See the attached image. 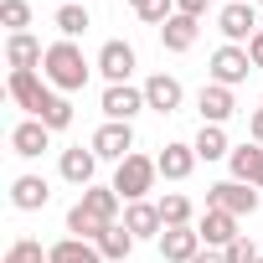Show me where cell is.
Instances as JSON below:
<instances>
[{
	"mask_svg": "<svg viewBox=\"0 0 263 263\" xmlns=\"http://www.w3.org/2000/svg\"><path fill=\"white\" fill-rule=\"evenodd\" d=\"M124 227L135 232L140 242H145V237L160 242V232H165V222H160V201H129V206H124Z\"/></svg>",
	"mask_w": 263,
	"mask_h": 263,
	"instance_id": "cell-18",
	"label": "cell"
},
{
	"mask_svg": "<svg viewBox=\"0 0 263 263\" xmlns=\"http://www.w3.org/2000/svg\"><path fill=\"white\" fill-rule=\"evenodd\" d=\"M103 227H114V222H98L83 201H72L67 206V237H83V242H98L103 237Z\"/></svg>",
	"mask_w": 263,
	"mask_h": 263,
	"instance_id": "cell-27",
	"label": "cell"
},
{
	"mask_svg": "<svg viewBox=\"0 0 263 263\" xmlns=\"http://www.w3.org/2000/svg\"><path fill=\"white\" fill-rule=\"evenodd\" d=\"M42 57H47V47H42L31 31L6 36V67H11V72H31V67H42Z\"/></svg>",
	"mask_w": 263,
	"mask_h": 263,
	"instance_id": "cell-19",
	"label": "cell"
},
{
	"mask_svg": "<svg viewBox=\"0 0 263 263\" xmlns=\"http://www.w3.org/2000/svg\"><path fill=\"white\" fill-rule=\"evenodd\" d=\"M57 176H62L67 186L88 191V186H98V181H93V176H98V155H93V150H83V145H72V150H62V155H57Z\"/></svg>",
	"mask_w": 263,
	"mask_h": 263,
	"instance_id": "cell-10",
	"label": "cell"
},
{
	"mask_svg": "<svg viewBox=\"0 0 263 263\" xmlns=\"http://www.w3.org/2000/svg\"><path fill=\"white\" fill-rule=\"evenodd\" d=\"M196 36H201V21H191V16H181V11L160 26V47H165V52H176V57H181V52H191V47H196Z\"/></svg>",
	"mask_w": 263,
	"mask_h": 263,
	"instance_id": "cell-20",
	"label": "cell"
},
{
	"mask_svg": "<svg viewBox=\"0 0 263 263\" xmlns=\"http://www.w3.org/2000/svg\"><path fill=\"white\" fill-rule=\"evenodd\" d=\"M6 93L16 98V108H26V119H42V114L62 98V93H57L36 67H31V72H11V78H6Z\"/></svg>",
	"mask_w": 263,
	"mask_h": 263,
	"instance_id": "cell-3",
	"label": "cell"
},
{
	"mask_svg": "<svg viewBox=\"0 0 263 263\" xmlns=\"http://www.w3.org/2000/svg\"><path fill=\"white\" fill-rule=\"evenodd\" d=\"M47 263H103L98 242H83V237H57L47 248Z\"/></svg>",
	"mask_w": 263,
	"mask_h": 263,
	"instance_id": "cell-22",
	"label": "cell"
},
{
	"mask_svg": "<svg viewBox=\"0 0 263 263\" xmlns=\"http://www.w3.org/2000/svg\"><path fill=\"white\" fill-rule=\"evenodd\" d=\"M47 201H52V181H47V176L26 171V176L11 181V206H16V212H42Z\"/></svg>",
	"mask_w": 263,
	"mask_h": 263,
	"instance_id": "cell-14",
	"label": "cell"
},
{
	"mask_svg": "<svg viewBox=\"0 0 263 263\" xmlns=\"http://www.w3.org/2000/svg\"><path fill=\"white\" fill-rule=\"evenodd\" d=\"M160 222H165V227H196L191 196H186V191H165V196H160Z\"/></svg>",
	"mask_w": 263,
	"mask_h": 263,
	"instance_id": "cell-26",
	"label": "cell"
},
{
	"mask_svg": "<svg viewBox=\"0 0 263 263\" xmlns=\"http://www.w3.org/2000/svg\"><path fill=\"white\" fill-rule=\"evenodd\" d=\"M72 119H78V108H72V98H67V93H62V98H57V103H52V108L42 114V124L52 129V135H62V129H67Z\"/></svg>",
	"mask_w": 263,
	"mask_h": 263,
	"instance_id": "cell-31",
	"label": "cell"
},
{
	"mask_svg": "<svg viewBox=\"0 0 263 263\" xmlns=\"http://www.w3.org/2000/svg\"><path fill=\"white\" fill-rule=\"evenodd\" d=\"M88 72H98L88 57H83V47L78 42H52L47 47V57H42V78L57 88V93H78V88H88Z\"/></svg>",
	"mask_w": 263,
	"mask_h": 263,
	"instance_id": "cell-1",
	"label": "cell"
},
{
	"mask_svg": "<svg viewBox=\"0 0 263 263\" xmlns=\"http://www.w3.org/2000/svg\"><path fill=\"white\" fill-rule=\"evenodd\" d=\"M258 6H263V0H258Z\"/></svg>",
	"mask_w": 263,
	"mask_h": 263,
	"instance_id": "cell-42",
	"label": "cell"
},
{
	"mask_svg": "<svg viewBox=\"0 0 263 263\" xmlns=\"http://www.w3.org/2000/svg\"><path fill=\"white\" fill-rule=\"evenodd\" d=\"M258 186H248V181H217V186H206V206H217V212H232V217H253L258 212Z\"/></svg>",
	"mask_w": 263,
	"mask_h": 263,
	"instance_id": "cell-5",
	"label": "cell"
},
{
	"mask_svg": "<svg viewBox=\"0 0 263 263\" xmlns=\"http://www.w3.org/2000/svg\"><path fill=\"white\" fill-rule=\"evenodd\" d=\"M248 57H253V67H263V31L248 42Z\"/></svg>",
	"mask_w": 263,
	"mask_h": 263,
	"instance_id": "cell-36",
	"label": "cell"
},
{
	"mask_svg": "<svg viewBox=\"0 0 263 263\" xmlns=\"http://www.w3.org/2000/svg\"><path fill=\"white\" fill-rule=\"evenodd\" d=\"M0 263H47V248L36 242V237H16L11 248H6V258Z\"/></svg>",
	"mask_w": 263,
	"mask_h": 263,
	"instance_id": "cell-30",
	"label": "cell"
},
{
	"mask_svg": "<svg viewBox=\"0 0 263 263\" xmlns=\"http://www.w3.org/2000/svg\"><path fill=\"white\" fill-rule=\"evenodd\" d=\"M196 114H201V124H227V119L237 114V93L222 88V83H201V93H196Z\"/></svg>",
	"mask_w": 263,
	"mask_h": 263,
	"instance_id": "cell-11",
	"label": "cell"
},
{
	"mask_svg": "<svg viewBox=\"0 0 263 263\" xmlns=\"http://www.w3.org/2000/svg\"><path fill=\"white\" fill-rule=\"evenodd\" d=\"M78 201H83L98 222H119V212H124V196H119L114 186H88V191H78Z\"/></svg>",
	"mask_w": 263,
	"mask_h": 263,
	"instance_id": "cell-21",
	"label": "cell"
},
{
	"mask_svg": "<svg viewBox=\"0 0 263 263\" xmlns=\"http://www.w3.org/2000/svg\"><path fill=\"white\" fill-rule=\"evenodd\" d=\"M98 108H103V119H114V124H135V114H145L150 103H145V88H135V83H114V88H103Z\"/></svg>",
	"mask_w": 263,
	"mask_h": 263,
	"instance_id": "cell-9",
	"label": "cell"
},
{
	"mask_svg": "<svg viewBox=\"0 0 263 263\" xmlns=\"http://www.w3.org/2000/svg\"><path fill=\"white\" fill-rule=\"evenodd\" d=\"M191 263H227V258H222V248H201Z\"/></svg>",
	"mask_w": 263,
	"mask_h": 263,
	"instance_id": "cell-37",
	"label": "cell"
},
{
	"mask_svg": "<svg viewBox=\"0 0 263 263\" xmlns=\"http://www.w3.org/2000/svg\"><path fill=\"white\" fill-rule=\"evenodd\" d=\"M135 232H129L124 222H114V227H103V237H98V253H103V263H124L129 253H135Z\"/></svg>",
	"mask_w": 263,
	"mask_h": 263,
	"instance_id": "cell-24",
	"label": "cell"
},
{
	"mask_svg": "<svg viewBox=\"0 0 263 263\" xmlns=\"http://www.w3.org/2000/svg\"><path fill=\"white\" fill-rule=\"evenodd\" d=\"M57 6H83V0H57Z\"/></svg>",
	"mask_w": 263,
	"mask_h": 263,
	"instance_id": "cell-40",
	"label": "cell"
},
{
	"mask_svg": "<svg viewBox=\"0 0 263 263\" xmlns=\"http://www.w3.org/2000/svg\"><path fill=\"white\" fill-rule=\"evenodd\" d=\"M93 67L103 72V83L114 88V83H129V78H135V67H140V52L135 47H129V42H103L98 47V57H93Z\"/></svg>",
	"mask_w": 263,
	"mask_h": 263,
	"instance_id": "cell-8",
	"label": "cell"
},
{
	"mask_svg": "<svg viewBox=\"0 0 263 263\" xmlns=\"http://www.w3.org/2000/svg\"><path fill=\"white\" fill-rule=\"evenodd\" d=\"M206 83H222V88H242L248 83V72H253V57H248V47H232V42H222L217 52H212V62H206Z\"/></svg>",
	"mask_w": 263,
	"mask_h": 263,
	"instance_id": "cell-4",
	"label": "cell"
},
{
	"mask_svg": "<svg viewBox=\"0 0 263 263\" xmlns=\"http://www.w3.org/2000/svg\"><path fill=\"white\" fill-rule=\"evenodd\" d=\"M145 103H150L155 114H181V103H186V88H181V78H171V72H155V78H145Z\"/></svg>",
	"mask_w": 263,
	"mask_h": 263,
	"instance_id": "cell-13",
	"label": "cell"
},
{
	"mask_svg": "<svg viewBox=\"0 0 263 263\" xmlns=\"http://www.w3.org/2000/svg\"><path fill=\"white\" fill-rule=\"evenodd\" d=\"M258 263H263V258H258Z\"/></svg>",
	"mask_w": 263,
	"mask_h": 263,
	"instance_id": "cell-44",
	"label": "cell"
},
{
	"mask_svg": "<svg viewBox=\"0 0 263 263\" xmlns=\"http://www.w3.org/2000/svg\"><path fill=\"white\" fill-rule=\"evenodd\" d=\"M227 6H242V0H227Z\"/></svg>",
	"mask_w": 263,
	"mask_h": 263,
	"instance_id": "cell-41",
	"label": "cell"
},
{
	"mask_svg": "<svg viewBox=\"0 0 263 263\" xmlns=\"http://www.w3.org/2000/svg\"><path fill=\"white\" fill-rule=\"evenodd\" d=\"M258 165H263V145H232V155H227V171H232V181H248L253 186V176H258Z\"/></svg>",
	"mask_w": 263,
	"mask_h": 263,
	"instance_id": "cell-28",
	"label": "cell"
},
{
	"mask_svg": "<svg viewBox=\"0 0 263 263\" xmlns=\"http://www.w3.org/2000/svg\"><path fill=\"white\" fill-rule=\"evenodd\" d=\"M237 222H242V217L206 206V212L196 217V232H201V242H206V248H227V242H237V237H242V232H237Z\"/></svg>",
	"mask_w": 263,
	"mask_h": 263,
	"instance_id": "cell-15",
	"label": "cell"
},
{
	"mask_svg": "<svg viewBox=\"0 0 263 263\" xmlns=\"http://www.w3.org/2000/svg\"><path fill=\"white\" fill-rule=\"evenodd\" d=\"M191 145H196V160H206V165H212V160H227V155H232V145H227V129H222V124H201Z\"/></svg>",
	"mask_w": 263,
	"mask_h": 263,
	"instance_id": "cell-23",
	"label": "cell"
},
{
	"mask_svg": "<svg viewBox=\"0 0 263 263\" xmlns=\"http://www.w3.org/2000/svg\"><path fill=\"white\" fill-rule=\"evenodd\" d=\"M248 140H253V145H263V103L248 114Z\"/></svg>",
	"mask_w": 263,
	"mask_h": 263,
	"instance_id": "cell-35",
	"label": "cell"
},
{
	"mask_svg": "<svg viewBox=\"0 0 263 263\" xmlns=\"http://www.w3.org/2000/svg\"><path fill=\"white\" fill-rule=\"evenodd\" d=\"M222 258H227V263H258L263 253H258V248H253V237L242 232L237 242H227V248H222Z\"/></svg>",
	"mask_w": 263,
	"mask_h": 263,
	"instance_id": "cell-33",
	"label": "cell"
},
{
	"mask_svg": "<svg viewBox=\"0 0 263 263\" xmlns=\"http://www.w3.org/2000/svg\"><path fill=\"white\" fill-rule=\"evenodd\" d=\"M11 150H16L21 160H42V155L52 150V129H47L42 119H21V124L11 129Z\"/></svg>",
	"mask_w": 263,
	"mask_h": 263,
	"instance_id": "cell-12",
	"label": "cell"
},
{
	"mask_svg": "<svg viewBox=\"0 0 263 263\" xmlns=\"http://www.w3.org/2000/svg\"><path fill=\"white\" fill-rule=\"evenodd\" d=\"M253 186H258V191H263V165H258V176H253Z\"/></svg>",
	"mask_w": 263,
	"mask_h": 263,
	"instance_id": "cell-38",
	"label": "cell"
},
{
	"mask_svg": "<svg viewBox=\"0 0 263 263\" xmlns=\"http://www.w3.org/2000/svg\"><path fill=\"white\" fill-rule=\"evenodd\" d=\"M155 181H160L155 155H140V150H135L129 160H119V165H114V181H108V186H114V191L124 196V206H129V201H145V196L155 191Z\"/></svg>",
	"mask_w": 263,
	"mask_h": 263,
	"instance_id": "cell-2",
	"label": "cell"
},
{
	"mask_svg": "<svg viewBox=\"0 0 263 263\" xmlns=\"http://www.w3.org/2000/svg\"><path fill=\"white\" fill-rule=\"evenodd\" d=\"M52 26H57L62 42H78V36L93 26V16H88V6H57V11H52Z\"/></svg>",
	"mask_w": 263,
	"mask_h": 263,
	"instance_id": "cell-25",
	"label": "cell"
},
{
	"mask_svg": "<svg viewBox=\"0 0 263 263\" xmlns=\"http://www.w3.org/2000/svg\"><path fill=\"white\" fill-rule=\"evenodd\" d=\"M155 165H160V176H165V181H191V171H196V145L171 140V145L155 155Z\"/></svg>",
	"mask_w": 263,
	"mask_h": 263,
	"instance_id": "cell-17",
	"label": "cell"
},
{
	"mask_svg": "<svg viewBox=\"0 0 263 263\" xmlns=\"http://www.w3.org/2000/svg\"><path fill=\"white\" fill-rule=\"evenodd\" d=\"M88 150L98 155V160H129L135 155V124H114V119H103L98 129H93V140H88Z\"/></svg>",
	"mask_w": 263,
	"mask_h": 263,
	"instance_id": "cell-6",
	"label": "cell"
},
{
	"mask_svg": "<svg viewBox=\"0 0 263 263\" xmlns=\"http://www.w3.org/2000/svg\"><path fill=\"white\" fill-rule=\"evenodd\" d=\"M0 26L6 36H21L31 26V0H0Z\"/></svg>",
	"mask_w": 263,
	"mask_h": 263,
	"instance_id": "cell-29",
	"label": "cell"
},
{
	"mask_svg": "<svg viewBox=\"0 0 263 263\" xmlns=\"http://www.w3.org/2000/svg\"><path fill=\"white\" fill-rule=\"evenodd\" d=\"M258 103H263V98H258Z\"/></svg>",
	"mask_w": 263,
	"mask_h": 263,
	"instance_id": "cell-43",
	"label": "cell"
},
{
	"mask_svg": "<svg viewBox=\"0 0 263 263\" xmlns=\"http://www.w3.org/2000/svg\"><path fill=\"white\" fill-rule=\"evenodd\" d=\"M217 31H222V42H232V47H248L263 26H258V0H242V6H222L217 11Z\"/></svg>",
	"mask_w": 263,
	"mask_h": 263,
	"instance_id": "cell-7",
	"label": "cell"
},
{
	"mask_svg": "<svg viewBox=\"0 0 263 263\" xmlns=\"http://www.w3.org/2000/svg\"><path fill=\"white\" fill-rule=\"evenodd\" d=\"M176 11H181V16H191V21H201V16L212 11V0H176Z\"/></svg>",
	"mask_w": 263,
	"mask_h": 263,
	"instance_id": "cell-34",
	"label": "cell"
},
{
	"mask_svg": "<svg viewBox=\"0 0 263 263\" xmlns=\"http://www.w3.org/2000/svg\"><path fill=\"white\" fill-rule=\"evenodd\" d=\"M124 6H135V11H140V6H145V0H124Z\"/></svg>",
	"mask_w": 263,
	"mask_h": 263,
	"instance_id": "cell-39",
	"label": "cell"
},
{
	"mask_svg": "<svg viewBox=\"0 0 263 263\" xmlns=\"http://www.w3.org/2000/svg\"><path fill=\"white\" fill-rule=\"evenodd\" d=\"M201 248H206V242H201L196 227H165V232H160V258H165V263H191Z\"/></svg>",
	"mask_w": 263,
	"mask_h": 263,
	"instance_id": "cell-16",
	"label": "cell"
},
{
	"mask_svg": "<svg viewBox=\"0 0 263 263\" xmlns=\"http://www.w3.org/2000/svg\"><path fill=\"white\" fill-rule=\"evenodd\" d=\"M176 16V0H145V6H140V21L145 26H165Z\"/></svg>",
	"mask_w": 263,
	"mask_h": 263,
	"instance_id": "cell-32",
	"label": "cell"
}]
</instances>
